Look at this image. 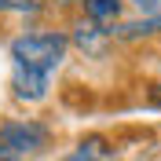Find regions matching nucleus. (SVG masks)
Returning a JSON list of instances; mask_svg holds the SVG:
<instances>
[{
    "label": "nucleus",
    "mask_w": 161,
    "mask_h": 161,
    "mask_svg": "<svg viewBox=\"0 0 161 161\" xmlns=\"http://www.w3.org/2000/svg\"><path fill=\"white\" fill-rule=\"evenodd\" d=\"M62 161H114V150L103 139H84L73 154H66Z\"/></svg>",
    "instance_id": "obj_5"
},
{
    "label": "nucleus",
    "mask_w": 161,
    "mask_h": 161,
    "mask_svg": "<svg viewBox=\"0 0 161 161\" xmlns=\"http://www.w3.org/2000/svg\"><path fill=\"white\" fill-rule=\"evenodd\" d=\"M128 4L139 11L143 19H150V15H161V0H128Z\"/></svg>",
    "instance_id": "obj_7"
},
{
    "label": "nucleus",
    "mask_w": 161,
    "mask_h": 161,
    "mask_svg": "<svg viewBox=\"0 0 161 161\" xmlns=\"http://www.w3.org/2000/svg\"><path fill=\"white\" fill-rule=\"evenodd\" d=\"M37 0H0V11H37Z\"/></svg>",
    "instance_id": "obj_8"
},
{
    "label": "nucleus",
    "mask_w": 161,
    "mask_h": 161,
    "mask_svg": "<svg viewBox=\"0 0 161 161\" xmlns=\"http://www.w3.org/2000/svg\"><path fill=\"white\" fill-rule=\"evenodd\" d=\"M70 48V37L59 30H40V33H22L11 40V70L33 73V77H48L62 66Z\"/></svg>",
    "instance_id": "obj_1"
},
{
    "label": "nucleus",
    "mask_w": 161,
    "mask_h": 161,
    "mask_svg": "<svg viewBox=\"0 0 161 161\" xmlns=\"http://www.w3.org/2000/svg\"><path fill=\"white\" fill-rule=\"evenodd\" d=\"M73 44H77L84 55H106V48H110V30H103L99 22H77L73 26Z\"/></svg>",
    "instance_id": "obj_3"
},
{
    "label": "nucleus",
    "mask_w": 161,
    "mask_h": 161,
    "mask_svg": "<svg viewBox=\"0 0 161 161\" xmlns=\"http://www.w3.org/2000/svg\"><path fill=\"white\" fill-rule=\"evenodd\" d=\"M51 132L40 121H8L0 125V161H26L48 147Z\"/></svg>",
    "instance_id": "obj_2"
},
{
    "label": "nucleus",
    "mask_w": 161,
    "mask_h": 161,
    "mask_svg": "<svg viewBox=\"0 0 161 161\" xmlns=\"http://www.w3.org/2000/svg\"><path fill=\"white\" fill-rule=\"evenodd\" d=\"M154 95H158V99H161V88H158V92H154Z\"/></svg>",
    "instance_id": "obj_9"
},
{
    "label": "nucleus",
    "mask_w": 161,
    "mask_h": 161,
    "mask_svg": "<svg viewBox=\"0 0 161 161\" xmlns=\"http://www.w3.org/2000/svg\"><path fill=\"white\" fill-rule=\"evenodd\" d=\"M84 4V15H88V22H110L121 15V0H80Z\"/></svg>",
    "instance_id": "obj_6"
},
{
    "label": "nucleus",
    "mask_w": 161,
    "mask_h": 161,
    "mask_svg": "<svg viewBox=\"0 0 161 161\" xmlns=\"http://www.w3.org/2000/svg\"><path fill=\"white\" fill-rule=\"evenodd\" d=\"M150 33H161V15H150V19H136V22H121L117 30H110V37L136 40V37H150Z\"/></svg>",
    "instance_id": "obj_4"
}]
</instances>
